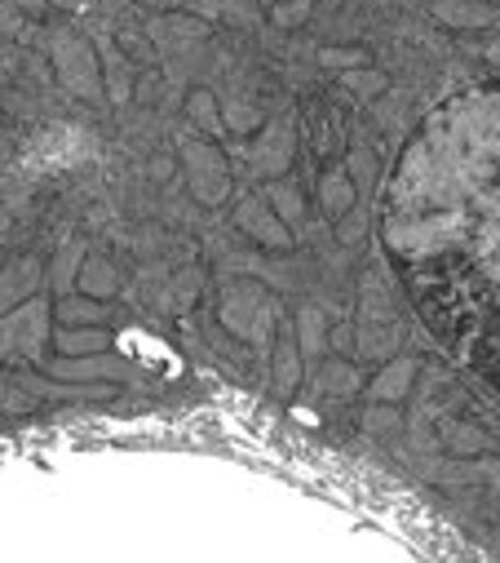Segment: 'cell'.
<instances>
[{
	"instance_id": "5",
	"label": "cell",
	"mask_w": 500,
	"mask_h": 563,
	"mask_svg": "<svg viewBox=\"0 0 500 563\" xmlns=\"http://www.w3.org/2000/svg\"><path fill=\"white\" fill-rule=\"evenodd\" d=\"M430 14L452 27V32H478V27H500V10L482 5V0H430Z\"/></svg>"
},
{
	"instance_id": "19",
	"label": "cell",
	"mask_w": 500,
	"mask_h": 563,
	"mask_svg": "<svg viewBox=\"0 0 500 563\" xmlns=\"http://www.w3.org/2000/svg\"><path fill=\"white\" fill-rule=\"evenodd\" d=\"M195 19L213 23V19H230V23H253V10L243 5V0H195L191 5Z\"/></svg>"
},
{
	"instance_id": "30",
	"label": "cell",
	"mask_w": 500,
	"mask_h": 563,
	"mask_svg": "<svg viewBox=\"0 0 500 563\" xmlns=\"http://www.w3.org/2000/svg\"><path fill=\"white\" fill-rule=\"evenodd\" d=\"M156 5H160V10H191L195 0H156Z\"/></svg>"
},
{
	"instance_id": "12",
	"label": "cell",
	"mask_w": 500,
	"mask_h": 563,
	"mask_svg": "<svg viewBox=\"0 0 500 563\" xmlns=\"http://www.w3.org/2000/svg\"><path fill=\"white\" fill-rule=\"evenodd\" d=\"M319 200H323V213L328 217H345L350 213V204L359 200V187H354V178L350 173H328L323 182H319Z\"/></svg>"
},
{
	"instance_id": "18",
	"label": "cell",
	"mask_w": 500,
	"mask_h": 563,
	"mask_svg": "<svg viewBox=\"0 0 500 563\" xmlns=\"http://www.w3.org/2000/svg\"><path fill=\"white\" fill-rule=\"evenodd\" d=\"M319 391H328V395H337V399L354 395V391H359V373H354V364H345V360H328V364L319 369Z\"/></svg>"
},
{
	"instance_id": "23",
	"label": "cell",
	"mask_w": 500,
	"mask_h": 563,
	"mask_svg": "<svg viewBox=\"0 0 500 563\" xmlns=\"http://www.w3.org/2000/svg\"><path fill=\"white\" fill-rule=\"evenodd\" d=\"M319 67H323V71H359V67H367V49L323 45V49H319Z\"/></svg>"
},
{
	"instance_id": "6",
	"label": "cell",
	"mask_w": 500,
	"mask_h": 563,
	"mask_svg": "<svg viewBox=\"0 0 500 563\" xmlns=\"http://www.w3.org/2000/svg\"><path fill=\"white\" fill-rule=\"evenodd\" d=\"M93 49H98V63H102V80H106L111 102H115V106H124V102L134 98V67H129V58H124V49H120L106 32H98Z\"/></svg>"
},
{
	"instance_id": "9",
	"label": "cell",
	"mask_w": 500,
	"mask_h": 563,
	"mask_svg": "<svg viewBox=\"0 0 500 563\" xmlns=\"http://www.w3.org/2000/svg\"><path fill=\"white\" fill-rule=\"evenodd\" d=\"M253 165L262 169V173H284L288 165H293V134L284 130V125H271L266 130V138L262 143H253Z\"/></svg>"
},
{
	"instance_id": "2",
	"label": "cell",
	"mask_w": 500,
	"mask_h": 563,
	"mask_svg": "<svg viewBox=\"0 0 500 563\" xmlns=\"http://www.w3.org/2000/svg\"><path fill=\"white\" fill-rule=\"evenodd\" d=\"M182 165H186V178H191V195L200 204H221L230 195V169H226V156L217 147H208L204 138L186 134L182 138Z\"/></svg>"
},
{
	"instance_id": "26",
	"label": "cell",
	"mask_w": 500,
	"mask_h": 563,
	"mask_svg": "<svg viewBox=\"0 0 500 563\" xmlns=\"http://www.w3.org/2000/svg\"><path fill=\"white\" fill-rule=\"evenodd\" d=\"M363 426H367L372 435H386V430H395V426H399L395 404H372V408H367V417H363Z\"/></svg>"
},
{
	"instance_id": "32",
	"label": "cell",
	"mask_w": 500,
	"mask_h": 563,
	"mask_svg": "<svg viewBox=\"0 0 500 563\" xmlns=\"http://www.w3.org/2000/svg\"><path fill=\"white\" fill-rule=\"evenodd\" d=\"M19 5H23V10H41V5H45V0H19Z\"/></svg>"
},
{
	"instance_id": "8",
	"label": "cell",
	"mask_w": 500,
	"mask_h": 563,
	"mask_svg": "<svg viewBox=\"0 0 500 563\" xmlns=\"http://www.w3.org/2000/svg\"><path fill=\"white\" fill-rule=\"evenodd\" d=\"M412 382H417V360H395V364H386L377 378H372L367 399L372 404H399L412 391Z\"/></svg>"
},
{
	"instance_id": "22",
	"label": "cell",
	"mask_w": 500,
	"mask_h": 563,
	"mask_svg": "<svg viewBox=\"0 0 500 563\" xmlns=\"http://www.w3.org/2000/svg\"><path fill=\"white\" fill-rule=\"evenodd\" d=\"M386 71H372V67H359V71H341V89L359 93V98H377L386 89Z\"/></svg>"
},
{
	"instance_id": "24",
	"label": "cell",
	"mask_w": 500,
	"mask_h": 563,
	"mask_svg": "<svg viewBox=\"0 0 500 563\" xmlns=\"http://www.w3.org/2000/svg\"><path fill=\"white\" fill-rule=\"evenodd\" d=\"M310 14H315V0H280L271 10V23L275 27H302Z\"/></svg>"
},
{
	"instance_id": "14",
	"label": "cell",
	"mask_w": 500,
	"mask_h": 563,
	"mask_svg": "<svg viewBox=\"0 0 500 563\" xmlns=\"http://www.w3.org/2000/svg\"><path fill=\"white\" fill-rule=\"evenodd\" d=\"M186 116H191V125H195L200 134H221V130H226L221 106H217V93H208V89H191Z\"/></svg>"
},
{
	"instance_id": "25",
	"label": "cell",
	"mask_w": 500,
	"mask_h": 563,
	"mask_svg": "<svg viewBox=\"0 0 500 563\" xmlns=\"http://www.w3.org/2000/svg\"><path fill=\"white\" fill-rule=\"evenodd\" d=\"M359 351H363V356H386V351H395V328H390V333H377L372 324H363V328H359Z\"/></svg>"
},
{
	"instance_id": "13",
	"label": "cell",
	"mask_w": 500,
	"mask_h": 563,
	"mask_svg": "<svg viewBox=\"0 0 500 563\" xmlns=\"http://www.w3.org/2000/svg\"><path fill=\"white\" fill-rule=\"evenodd\" d=\"M54 315H58L67 328H93V324L102 319V302L89 297V293H67V297H58Z\"/></svg>"
},
{
	"instance_id": "33",
	"label": "cell",
	"mask_w": 500,
	"mask_h": 563,
	"mask_svg": "<svg viewBox=\"0 0 500 563\" xmlns=\"http://www.w3.org/2000/svg\"><path fill=\"white\" fill-rule=\"evenodd\" d=\"M0 356H5V351H0Z\"/></svg>"
},
{
	"instance_id": "11",
	"label": "cell",
	"mask_w": 500,
	"mask_h": 563,
	"mask_svg": "<svg viewBox=\"0 0 500 563\" xmlns=\"http://www.w3.org/2000/svg\"><path fill=\"white\" fill-rule=\"evenodd\" d=\"M302 360H306L302 347L284 333L280 347H275V391H280V395H293V391L302 386Z\"/></svg>"
},
{
	"instance_id": "29",
	"label": "cell",
	"mask_w": 500,
	"mask_h": 563,
	"mask_svg": "<svg viewBox=\"0 0 500 563\" xmlns=\"http://www.w3.org/2000/svg\"><path fill=\"white\" fill-rule=\"evenodd\" d=\"M49 5H63V10H89L93 0H49Z\"/></svg>"
},
{
	"instance_id": "4",
	"label": "cell",
	"mask_w": 500,
	"mask_h": 563,
	"mask_svg": "<svg viewBox=\"0 0 500 563\" xmlns=\"http://www.w3.org/2000/svg\"><path fill=\"white\" fill-rule=\"evenodd\" d=\"M235 227H239L243 236H253L258 245H266V249H288V245H293L288 222L271 209L266 195H248V200H239V209H235Z\"/></svg>"
},
{
	"instance_id": "31",
	"label": "cell",
	"mask_w": 500,
	"mask_h": 563,
	"mask_svg": "<svg viewBox=\"0 0 500 563\" xmlns=\"http://www.w3.org/2000/svg\"><path fill=\"white\" fill-rule=\"evenodd\" d=\"M482 54H487V63H496V67H500V41H491Z\"/></svg>"
},
{
	"instance_id": "15",
	"label": "cell",
	"mask_w": 500,
	"mask_h": 563,
	"mask_svg": "<svg viewBox=\"0 0 500 563\" xmlns=\"http://www.w3.org/2000/svg\"><path fill=\"white\" fill-rule=\"evenodd\" d=\"M106 342H111V337H106L98 324H93V328H63V333H58V351H63V356H102Z\"/></svg>"
},
{
	"instance_id": "10",
	"label": "cell",
	"mask_w": 500,
	"mask_h": 563,
	"mask_svg": "<svg viewBox=\"0 0 500 563\" xmlns=\"http://www.w3.org/2000/svg\"><path fill=\"white\" fill-rule=\"evenodd\" d=\"M49 373H54V378L93 382V378H111V373H120V364H115V360H106V356H63V360H54V364H49Z\"/></svg>"
},
{
	"instance_id": "7",
	"label": "cell",
	"mask_w": 500,
	"mask_h": 563,
	"mask_svg": "<svg viewBox=\"0 0 500 563\" xmlns=\"http://www.w3.org/2000/svg\"><path fill=\"white\" fill-rule=\"evenodd\" d=\"M41 262L36 258H19L10 271H0V311H19V302H32L36 284H41Z\"/></svg>"
},
{
	"instance_id": "21",
	"label": "cell",
	"mask_w": 500,
	"mask_h": 563,
	"mask_svg": "<svg viewBox=\"0 0 500 563\" xmlns=\"http://www.w3.org/2000/svg\"><path fill=\"white\" fill-rule=\"evenodd\" d=\"M84 271V245H63L58 249V258H54V267H49V280L58 284V289H71V280Z\"/></svg>"
},
{
	"instance_id": "3",
	"label": "cell",
	"mask_w": 500,
	"mask_h": 563,
	"mask_svg": "<svg viewBox=\"0 0 500 563\" xmlns=\"http://www.w3.org/2000/svg\"><path fill=\"white\" fill-rule=\"evenodd\" d=\"M45 315L49 306L45 302H23L19 311L5 315L0 324V351H23L27 360H41V347H45Z\"/></svg>"
},
{
	"instance_id": "28",
	"label": "cell",
	"mask_w": 500,
	"mask_h": 563,
	"mask_svg": "<svg viewBox=\"0 0 500 563\" xmlns=\"http://www.w3.org/2000/svg\"><path fill=\"white\" fill-rule=\"evenodd\" d=\"M447 443H452V448H469V453H474V448H487V439H482L478 430H452Z\"/></svg>"
},
{
	"instance_id": "17",
	"label": "cell",
	"mask_w": 500,
	"mask_h": 563,
	"mask_svg": "<svg viewBox=\"0 0 500 563\" xmlns=\"http://www.w3.org/2000/svg\"><path fill=\"white\" fill-rule=\"evenodd\" d=\"M80 293H89V297H98V302L115 293V271H111V262H106V258H84Z\"/></svg>"
},
{
	"instance_id": "1",
	"label": "cell",
	"mask_w": 500,
	"mask_h": 563,
	"mask_svg": "<svg viewBox=\"0 0 500 563\" xmlns=\"http://www.w3.org/2000/svg\"><path fill=\"white\" fill-rule=\"evenodd\" d=\"M49 54H54V67H58V80H63L67 93H76L84 102H98L106 93V80H102V63H98L93 41H80L71 32H58Z\"/></svg>"
},
{
	"instance_id": "16",
	"label": "cell",
	"mask_w": 500,
	"mask_h": 563,
	"mask_svg": "<svg viewBox=\"0 0 500 563\" xmlns=\"http://www.w3.org/2000/svg\"><path fill=\"white\" fill-rule=\"evenodd\" d=\"M297 347H302V356L306 360H315V356H323V347H328V333H323V311L319 306H306L302 315H297Z\"/></svg>"
},
{
	"instance_id": "20",
	"label": "cell",
	"mask_w": 500,
	"mask_h": 563,
	"mask_svg": "<svg viewBox=\"0 0 500 563\" xmlns=\"http://www.w3.org/2000/svg\"><path fill=\"white\" fill-rule=\"evenodd\" d=\"M266 200H271V209H275L284 222H302V213H306L302 191L288 187V182H271V187H266Z\"/></svg>"
},
{
	"instance_id": "27",
	"label": "cell",
	"mask_w": 500,
	"mask_h": 563,
	"mask_svg": "<svg viewBox=\"0 0 500 563\" xmlns=\"http://www.w3.org/2000/svg\"><path fill=\"white\" fill-rule=\"evenodd\" d=\"M221 121H226V130H235V134H248V130H258V125H262V111L226 106V111H221Z\"/></svg>"
}]
</instances>
